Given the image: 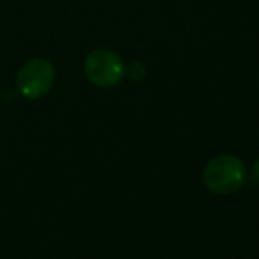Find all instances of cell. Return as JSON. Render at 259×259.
<instances>
[{
	"mask_svg": "<svg viewBox=\"0 0 259 259\" xmlns=\"http://www.w3.org/2000/svg\"><path fill=\"white\" fill-rule=\"evenodd\" d=\"M247 177L245 164L235 155H219L208 162L203 173L205 185L213 194H233L243 185Z\"/></svg>",
	"mask_w": 259,
	"mask_h": 259,
	"instance_id": "6da1fadb",
	"label": "cell"
},
{
	"mask_svg": "<svg viewBox=\"0 0 259 259\" xmlns=\"http://www.w3.org/2000/svg\"><path fill=\"white\" fill-rule=\"evenodd\" d=\"M125 62L116 52L108 48L94 50L87 55L83 71L92 85L101 89H111L118 85L122 78L125 76Z\"/></svg>",
	"mask_w": 259,
	"mask_h": 259,
	"instance_id": "7a4b0ae2",
	"label": "cell"
},
{
	"mask_svg": "<svg viewBox=\"0 0 259 259\" xmlns=\"http://www.w3.org/2000/svg\"><path fill=\"white\" fill-rule=\"evenodd\" d=\"M55 79H57V72L50 60L46 58H30L20 67L16 74V87L18 92L25 97V99H41L50 90L53 89Z\"/></svg>",
	"mask_w": 259,
	"mask_h": 259,
	"instance_id": "3957f363",
	"label": "cell"
},
{
	"mask_svg": "<svg viewBox=\"0 0 259 259\" xmlns=\"http://www.w3.org/2000/svg\"><path fill=\"white\" fill-rule=\"evenodd\" d=\"M125 74H129V78L134 81H141L147 76V67L141 62H133L129 67H125Z\"/></svg>",
	"mask_w": 259,
	"mask_h": 259,
	"instance_id": "277c9868",
	"label": "cell"
},
{
	"mask_svg": "<svg viewBox=\"0 0 259 259\" xmlns=\"http://www.w3.org/2000/svg\"><path fill=\"white\" fill-rule=\"evenodd\" d=\"M252 175H254V178L259 182V159L252 164Z\"/></svg>",
	"mask_w": 259,
	"mask_h": 259,
	"instance_id": "5b68a950",
	"label": "cell"
}]
</instances>
